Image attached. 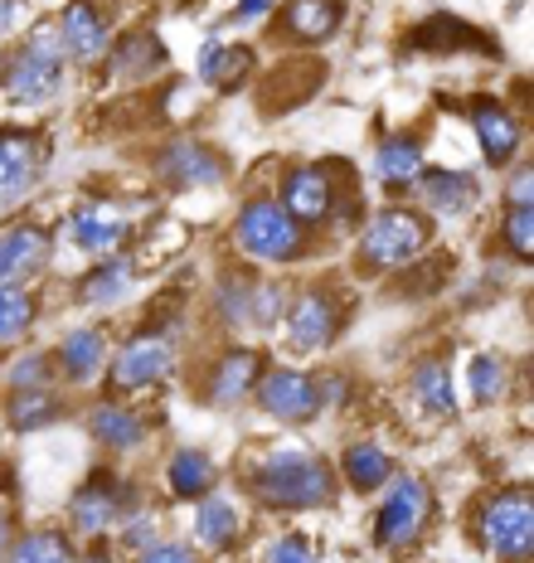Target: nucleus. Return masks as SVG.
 <instances>
[{
    "label": "nucleus",
    "instance_id": "obj_1",
    "mask_svg": "<svg viewBox=\"0 0 534 563\" xmlns=\"http://www.w3.org/2000/svg\"><path fill=\"white\" fill-rule=\"evenodd\" d=\"M248 490L267 510H326L335 500V472L316 452H267L248 472Z\"/></svg>",
    "mask_w": 534,
    "mask_h": 563
},
{
    "label": "nucleus",
    "instance_id": "obj_2",
    "mask_svg": "<svg viewBox=\"0 0 534 563\" xmlns=\"http://www.w3.org/2000/svg\"><path fill=\"white\" fill-rule=\"evenodd\" d=\"M282 209L297 219L301 229H326L335 219L351 224L359 219V185L345 180V170H335V161H311V166H292L282 175Z\"/></svg>",
    "mask_w": 534,
    "mask_h": 563
},
{
    "label": "nucleus",
    "instance_id": "obj_3",
    "mask_svg": "<svg viewBox=\"0 0 534 563\" xmlns=\"http://www.w3.org/2000/svg\"><path fill=\"white\" fill-rule=\"evenodd\" d=\"M64 78H68V58L59 49V34L40 25L20 49H10L5 68H0V92L15 108H49L64 92Z\"/></svg>",
    "mask_w": 534,
    "mask_h": 563
},
{
    "label": "nucleus",
    "instance_id": "obj_4",
    "mask_svg": "<svg viewBox=\"0 0 534 563\" xmlns=\"http://www.w3.org/2000/svg\"><path fill=\"white\" fill-rule=\"evenodd\" d=\"M234 243H238L243 257H253V263H277V267L301 263V257L311 253L307 229H301L297 219L287 214L277 195H253L248 205L238 209Z\"/></svg>",
    "mask_w": 534,
    "mask_h": 563
},
{
    "label": "nucleus",
    "instance_id": "obj_5",
    "mask_svg": "<svg viewBox=\"0 0 534 563\" xmlns=\"http://www.w3.org/2000/svg\"><path fill=\"white\" fill-rule=\"evenodd\" d=\"M427 243H433L427 214H418L409 205H389L359 233V267H369V273H399V267H409L427 253Z\"/></svg>",
    "mask_w": 534,
    "mask_h": 563
},
{
    "label": "nucleus",
    "instance_id": "obj_6",
    "mask_svg": "<svg viewBox=\"0 0 534 563\" xmlns=\"http://www.w3.org/2000/svg\"><path fill=\"white\" fill-rule=\"evenodd\" d=\"M427 520H433V486L418 472H393L385 486V500H379V515H375V544L409 549L427 530Z\"/></svg>",
    "mask_w": 534,
    "mask_h": 563
},
{
    "label": "nucleus",
    "instance_id": "obj_7",
    "mask_svg": "<svg viewBox=\"0 0 534 563\" xmlns=\"http://www.w3.org/2000/svg\"><path fill=\"white\" fill-rule=\"evenodd\" d=\"M476 534L481 544L491 549L501 563H530L534 549V506H530V490H496L481 510H476Z\"/></svg>",
    "mask_w": 534,
    "mask_h": 563
},
{
    "label": "nucleus",
    "instance_id": "obj_8",
    "mask_svg": "<svg viewBox=\"0 0 534 563\" xmlns=\"http://www.w3.org/2000/svg\"><path fill=\"white\" fill-rule=\"evenodd\" d=\"M49 170V136L0 126V214L25 209Z\"/></svg>",
    "mask_w": 534,
    "mask_h": 563
},
{
    "label": "nucleus",
    "instance_id": "obj_9",
    "mask_svg": "<svg viewBox=\"0 0 534 563\" xmlns=\"http://www.w3.org/2000/svg\"><path fill=\"white\" fill-rule=\"evenodd\" d=\"M176 374V340L156 325L136 331L132 340H122V350L108 360V384L112 394H136V389H156Z\"/></svg>",
    "mask_w": 534,
    "mask_h": 563
},
{
    "label": "nucleus",
    "instance_id": "obj_10",
    "mask_svg": "<svg viewBox=\"0 0 534 563\" xmlns=\"http://www.w3.org/2000/svg\"><path fill=\"white\" fill-rule=\"evenodd\" d=\"M132 500H136V490L126 486L118 472L98 466V472L74 490V500H68V525H74V534H84V539H102L132 515Z\"/></svg>",
    "mask_w": 534,
    "mask_h": 563
},
{
    "label": "nucleus",
    "instance_id": "obj_11",
    "mask_svg": "<svg viewBox=\"0 0 534 563\" xmlns=\"http://www.w3.org/2000/svg\"><path fill=\"white\" fill-rule=\"evenodd\" d=\"M253 398H258V408L267 418L301 428V422L321 418V408H326V384H321L316 374H307V369H287L282 365V369H263Z\"/></svg>",
    "mask_w": 534,
    "mask_h": 563
},
{
    "label": "nucleus",
    "instance_id": "obj_12",
    "mask_svg": "<svg viewBox=\"0 0 534 563\" xmlns=\"http://www.w3.org/2000/svg\"><path fill=\"white\" fill-rule=\"evenodd\" d=\"M287 340H292V350L301 355H321V350L335 345V335H341L345 325V311L341 301H335L331 287H307L297 291L292 301H287Z\"/></svg>",
    "mask_w": 534,
    "mask_h": 563
},
{
    "label": "nucleus",
    "instance_id": "obj_13",
    "mask_svg": "<svg viewBox=\"0 0 534 563\" xmlns=\"http://www.w3.org/2000/svg\"><path fill=\"white\" fill-rule=\"evenodd\" d=\"M132 239V214L112 199H84L68 214V243L88 257H112L122 253V243Z\"/></svg>",
    "mask_w": 534,
    "mask_h": 563
},
{
    "label": "nucleus",
    "instance_id": "obj_14",
    "mask_svg": "<svg viewBox=\"0 0 534 563\" xmlns=\"http://www.w3.org/2000/svg\"><path fill=\"white\" fill-rule=\"evenodd\" d=\"M224 156L209 151L204 141L180 136L156 151V180L170 190H214V185H224Z\"/></svg>",
    "mask_w": 534,
    "mask_h": 563
},
{
    "label": "nucleus",
    "instance_id": "obj_15",
    "mask_svg": "<svg viewBox=\"0 0 534 563\" xmlns=\"http://www.w3.org/2000/svg\"><path fill=\"white\" fill-rule=\"evenodd\" d=\"M413 195L437 219H467L481 209V180L457 166H423V175L413 180Z\"/></svg>",
    "mask_w": 534,
    "mask_h": 563
},
{
    "label": "nucleus",
    "instance_id": "obj_16",
    "mask_svg": "<svg viewBox=\"0 0 534 563\" xmlns=\"http://www.w3.org/2000/svg\"><path fill=\"white\" fill-rule=\"evenodd\" d=\"M263 369H267V365H263L258 350L229 345L224 355L209 365L200 398H204L209 408H238L243 398H253V389H258V379H263Z\"/></svg>",
    "mask_w": 534,
    "mask_h": 563
},
{
    "label": "nucleus",
    "instance_id": "obj_17",
    "mask_svg": "<svg viewBox=\"0 0 534 563\" xmlns=\"http://www.w3.org/2000/svg\"><path fill=\"white\" fill-rule=\"evenodd\" d=\"M54 34H59V49L68 64H102L112 49V30L102 20L98 0H68Z\"/></svg>",
    "mask_w": 534,
    "mask_h": 563
},
{
    "label": "nucleus",
    "instance_id": "obj_18",
    "mask_svg": "<svg viewBox=\"0 0 534 563\" xmlns=\"http://www.w3.org/2000/svg\"><path fill=\"white\" fill-rule=\"evenodd\" d=\"M467 122L476 126L481 156L491 161L496 170H505L510 161L520 156V146H525V126H520V117L510 112L505 102H496V98H471L467 102Z\"/></svg>",
    "mask_w": 534,
    "mask_h": 563
},
{
    "label": "nucleus",
    "instance_id": "obj_19",
    "mask_svg": "<svg viewBox=\"0 0 534 563\" xmlns=\"http://www.w3.org/2000/svg\"><path fill=\"white\" fill-rule=\"evenodd\" d=\"M49 229L44 224H10L0 229V287H25L49 267Z\"/></svg>",
    "mask_w": 534,
    "mask_h": 563
},
{
    "label": "nucleus",
    "instance_id": "obj_20",
    "mask_svg": "<svg viewBox=\"0 0 534 563\" xmlns=\"http://www.w3.org/2000/svg\"><path fill=\"white\" fill-rule=\"evenodd\" d=\"M108 331L102 325H74L59 350H54V369H59L64 384H98L102 369H108Z\"/></svg>",
    "mask_w": 534,
    "mask_h": 563
},
{
    "label": "nucleus",
    "instance_id": "obj_21",
    "mask_svg": "<svg viewBox=\"0 0 534 563\" xmlns=\"http://www.w3.org/2000/svg\"><path fill=\"white\" fill-rule=\"evenodd\" d=\"M427 156H423V136L418 132H389L385 141L375 146V180L385 190H413V180L423 175Z\"/></svg>",
    "mask_w": 534,
    "mask_h": 563
},
{
    "label": "nucleus",
    "instance_id": "obj_22",
    "mask_svg": "<svg viewBox=\"0 0 534 563\" xmlns=\"http://www.w3.org/2000/svg\"><path fill=\"white\" fill-rule=\"evenodd\" d=\"M132 291H136V263L126 253H112V257H98V267L88 277H78L74 297L84 307H122Z\"/></svg>",
    "mask_w": 534,
    "mask_h": 563
},
{
    "label": "nucleus",
    "instance_id": "obj_23",
    "mask_svg": "<svg viewBox=\"0 0 534 563\" xmlns=\"http://www.w3.org/2000/svg\"><path fill=\"white\" fill-rule=\"evenodd\" d=\"M409 398L423 408L433 422H452L457 418V394H452V369L443 355H423L409 374Z\"/></svg>",
    "mask_w": 534,
    "mask_h": 563
},
{
    "label": "nucleus",
    "instance_id": "obj_24",
    "mask_svg": "<svg viewBox=\"0 0 534 563\" xmlns=\"http://www.w3.org/2000/svg\"><path fill=\"white\" fill-rule=\"evenodd\" d=\"M88 432L108 452H136L146 442V418L132 404H122V398H108V404H98L88 413Z\"/></svg>",
    "mask_w": 534,
    "mask_h": 563
},
{
    "label": "nucleus",
    "instance_id": "obj_25",
    "mask_svg": "<svg viewBox=\"0 0 534 563\" xmlns=\"http://www.w3.org/2000/svg\"><path fill=\"white\" fill-rule=\"evenodd\" d=\"M345 5L341 0H287L282 5V34L297 44H321L341 30Z\"/></svg>",
    "mask_w": 534,
    "mask_h": 563
},
{
    "label": "nucleus",
    "instance_id": "obj_26",
    "mask_svg": "<svg viewBox=\"0 0 534 563\" xmlns=\"http://www.w3.org/2000/svg\"><path fill=\"white\" fill-rule=\"evenodd\" d=\"M341 476H345V486H351V490H359V496H375V490L389 486L393 456L379 448V442L359 438V442H351V448L341 452Z\"/></svg>",
    "mask_w": 534,
    "mask_h": 563
},
{
    "label": "nucleus",
    "instance_id": "obj_27",
    "mask_svg": "<svg viewBox=\"0 0 534 563\" xmlns=\"http://www.w3.org/2000/svg\"><path fill=\"white\" fill-rule=\"evenodd\" d=\"M68 413V404L54 389H20V394H10L5 398V428L10 432H20V438H30V432H40V428H54Z\"/></svg>",
    "mask_w": 534,
    "mask_h": 563
},
{
    "label": "nucleus",
    "instance_id": "obj_28",
    "mask_svg": "<svg viewBox=\"0 0 534 563\" xmlns=\"http://www.w3.org/2000/svg\"><path fill=\"white\" fill-rule=\"evenodd\" d=\"M200 78L209 88H219V92H234L243 78L253 74V49L248 44H224V40H209L204 49H200Z\"/></svg>",
    "mask_w": 534,
    "mask_h": 563
},
{
    "label": "nucleus",
    "instance_id": "obj_29",
    "mask_svg": "<svg viewBox=\"0 0 534 563\" xmlns=\"http://www.w3.org/2000/svg\"><path fill=\"white\" fill-rule=\"evenodd\" d=\"M108 64H112V78H146L156 68H166V44L151 30H132L108 49Z\"/></svg>",
    "mask_w": 534,
    "mask_h": 563
},
{
    "label": "nucleus",
    "instance_id": "obj_30",
    "mask_svg": "<svg viewBox=\"0 0 534 563\" xmlns=\"http://www.w3.org/2000/svg\"><path fill=\"white\" fill-rule=\"evenodd\" d=\"M166 486H170V496L176 500H204L209 490L219 486V472H214V462H209V452L180 448L176 456H170V466H166Z\"/></svg>",
    "mask_w": 534,
    "mask_h": 563
},
{
    "label": "nucleus",
    "instance_id": "obj_31",
    "mask_svg": "<svg viewBox=\"0 0 534 563\" xmlns=\"http://www.w3.org/2000/svg\"><path fill=\"white\" fill-rule=\"evenodd\" d=\"M194 506H200L194 510V539H200L204 549H229L243 534V515L229 496H214V490H209V496L194 500Z\"/></svg>",
    "mask_w": 534,
    "mask_h": 563
},
{
    "label": "nucleus",
    "instance_id": "obj_32",
    "mask_svg": "<svg viewBox=\"0 0 534 563\" xmlns=\"http://www.w3.org/2000/svg\"><path fill=\"white\" fill-rule=\"evenodd\" d=\"M5 563H78L74 539L64 530H49V525H34L20 539H10Z\"/></svg>",
    "mask_w": 534,
    "mask_h": 563
},
{
    "label": "nucleus",
    "instance_id": "obj_33",
    "mask_svg": "<svg viewBox=\"0 0 534 563\" xmlns=\"http://www.w3.org/2000/svg\"><path fill=\"white\" fill-rule=\"evenodd\" d=\"M409 44L413 49H423V54H452V49H467V44H486L491 49V40H481L476 30H467L457 15H433V20H423L413 34H409ZM496 54V49H491Z\"/></svg>",
    "mask_w": 534,
    "mask_h": 563
},
{
    "label": "nucleus",
    "instance_id": "obj_34",
    "mask_svg": "<svg viewBox=\"0 0 534 563\" xmlns=\"http://www.w3.org/2000/svg\"><path fill=\"white\" fill-rule=\"evenodd\" d=\"M34 321H40V301L30 287H0V345H20Z\"/></svg>",
    "mask_w": 534,
    "mask_h": 563
},
{
    "label": "nucleus",
    "instance_id": "obj_35",
    "mask_svg": "<svg viewBox=\"0 0 534 563\" xmlns=\"http://www.w3.org/2000/svg\"><path fill=\"white\" fill-rule=\"evenodd\" d=\"M248 301H253V277L248 273H224L214 282V316L229 325V331L248 325Z\"/></svg>",
    "mask_w": 534,
    "mask_h": 563
},
{
    "label": "nucleus",
    "instance_id": "obj_36",
    "mask_svg": "<svg viewBox=\"0 0 534 563\" xmlns=\"http://www.w3.org/2000/svg\"><path fill=\"white\" fill-rule=\"evenodd\" d=\"M287 287L272 277H253V301H248V325L253 331H272L277 321L287 316Z\"/></svg>",
    "mask_w": 534,
    "mask_h": 563
},
{
    "label": "nucleus",
    "instance_id": "obj_37",
    "mask_svg": "<svg viewBox=\"0 0 534 563\" xmlns=\"http://www.w3.org/2000/svg\"><path fill=\"white\" fill-rule=\"evenodd\" d=\"M5 394H20V389H49L54 379V355H40V350H30V355H20L15 365H5Z\"/></svg>",
    "mask_w": 534,
    "mask_h": 563
},
{
    "label": "nucleus",
    "instance_id": "obj_38",
    "mask_svg": "<svg viewBox=\"0 0 534 563\" xmlns=\"http://www.w3.org/2000/svg\"><path fill=\"white\" fill-rule=\"evenodd\" d=\"M467 384H471V398H476V404H496V398L505 394V384H510L505 360H496V355H476V360H471V369H467Z\"/></svg>",
    "mask_w": 534,
    "mask_h": 563
},
{
    "label": "nucleus",
    "instance_id": "obj_39",
    "mask_svg": "<svg viewBox=\"0 0 534 563\" xmlns=\"http://www.w3.org/2000/svg\"><path fill=\"white\" fill-rule=\"evenodd\" d=\"M501 243H505V253H515L520 263H530V253H534V205H505Z\"/></svg>",
    "mask_w": 534,
    "mask_h": 563
},
{
    "label": "nucleus",
    "instance_id": "obj_40",
    "mask_svg": "<svg viewBox=\"0 0 534 563\" xmlns=\"http://www.w3.org/2000/svg\"><path fill=\"white\" fill-rule=\"evenodd\" d=\"M267 563H321V544L307 534H282L267 549Z\"/></svg>",
    "mask_w": 534,
    "mask_h": 563
},
{
    "label": "nucleus",
    "instance_id": "obj_41",
    "mask_svg": "<svg viewBox=\"0 0 534 563\" xmlns=\"http://www.w3.org/2000/svg\"><path fill=\"white\" fill-rule=\"evenodd\" d=\"M136 563H200V554L190 544H180V539H151L136 554Z\"/></svg>",
    "mask_w": 534,
    "mask_h": 563
},
{
    "label": "nucleus",
    "instance_id": "obj_42",
    "mask_svg": "<svg viewBox=\"0 0 534 563\" xmlns=\"http://www.w3.org/2000/svg\"><path fill=\"white\" fill-rule=\"evenodd\" d=\"M277 10V0H238L234 15H229V25L243 30V25H258V20H267Z\"/></svg>",
    "mask_w": 534,
    "mask_h": 563
},
{
    "label": "nucleus",
    "instance_id": "obj_43",
    "mask_svg": "<svg viewBox=\"0 0 534 563\" xmlns=\"http://www.w3.org/2000/svg\"><path fill=\"white\" fill-rule=\"evenodd\" d=\"M505 205H534V166H515V180L505 185Z\"/></svg>",
    "mask_w": 534,
    "mask_h": 563
},
{
    "label": "nucleus",
    "instance_id": "obj_44",
    "mask_svg": "<svg viewBox=\"0 0 534 563\" xmlns=\"http://www.w3.org/2000/svg\"><path fill=\"white\" fill-rule=\"evenodd\" d=\"M30 15V0H0V40H10Z\"/></svg>",
    "mask_w": 534,
    "mask_h": 563
},
{
    "label": "nucleus",
    "instance_id": "obj_45",
    "mask_svg": "<svg viewBox=\"0 0 534 563\" xmlns=\"http://www.w3.org/2000/svg\"><path fill=\"white\" fill-rule=\"evenodd\" d=\"M5 549H10V506L0 496V563H5Z\"/></svg>",
    "mask_w": 534,
    "mask_h": 563
},
{
    "label": "nucleus",
    "instance_id": "obj_46",
    "mask_svg": "<svg viewBox=\"0 0 534 563\" xmlns=\"http://www.w3.org/2000/svg\"><path fill=\"white\" fill-rule=\"evenodd\" d=\"M84 563H118L112 554H102V549H92V554H84Z\"/></svg>",
    "mask_w": 534,
    "mask_h": 563
}]
</instances>
